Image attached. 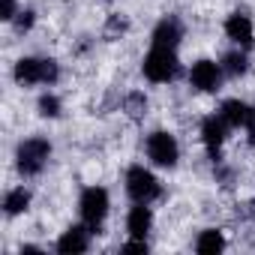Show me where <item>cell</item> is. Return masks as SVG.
<instances>
[{"mask_svg":"<svg viewBox=\"0 0 255 255\" xmlns=\"http://www.w3.org/2000/svg\"><path fill=\"white\" fill-rule=\"evenodd\" d=\"M15 81L21 87H30V84H54L60 69L54 60H42V57H21L15 63Z\"/></svg>","mask_w":255,"mask_h":255,"instance_id":"obj_1","label":"cell"},{"mask_svg":"<svg viewBox=\"0 0 255 255\" xmlns=\"http://www.w3.org/2000/svg\"><path fill=\"white\" fill-rule=\"evenodd\" d=\"M141 72H144V78L153 81V84L171 81V78L177 75V54H174V48H159V45H153L150 54H147L144 63H141Z\"/></svg>","mask_w":255,"mask_h":255,"instance_id":"obj_2","label":"cell"},{"mask_svg":"<svg viewBox=\"0 0 255 255\" xmlns=\"http://www.w3.org/2000/svg\"><path fill=\"white\" fill-rule=\"evenodd\" d=\"M48 156H51V144L45 138H27L15 150V165H18V171L24 177H33V174H39L45 168Z\"/></svg>","mask_w":255,"mask_h":255,"instance_id":"obj_3","label":"cell"},{"mask_svg":"<svg viewBox=\"0 0 255 255\" xmlns=\"http://www.w3.org/2000/svg\"><path fill=\"white\" fill-rule=\"evenodd\" d=\"M78 210H81V219L87 222V228L93 234H99L102 228V219L108 216V192L102 186H90L81 192V201H78Z\"/></svg>","mask_w":255,"mask_h":255,"instance_id":"obj_4","label":"cell"},{"mask_svg":"<svg viewBox=\"0 0 255 255\" xmlns=\"http://www.w3.org/2000/svg\"><path fill=\"white\" fill-rule=\"evenodd\" d=\"M126 192L135 204H150L153 198H159V180L144 165H132L126 171Z\"/></svg>","mask_w":255,"mask_h":255,"instance_id":"obj_5","label":"cell"},{"mask_svg":"<svg viewBox=\"0 0 255 255\" xmlns=\"http://www.w3.org/2000/svg\"><path fill=\"white\" fill-rule=\"evenodd\" d=\"M147 156L159 168H174L177 159H180V147H177V141H174L171 132H162L159 129V132H153L147 138Z\"/></svg>","mask_w":255,"mask_h":255,"instance_id":"obj_6","label":"cell"},{"mask_svg":"<svg viewBox=\"0 0 255 255\" xmlns=\"http://www.w3.org/2000/svg\"><path fill=\"white\" fill-rule=\"evenodd\" d=\"M219 81H222L219 63H213V60H195V63H192V69H189V84H192L195 90L213 93V90L219 87Z\"/></svg>","mask_w":255,"mask_h":255,"instance_id":"obj_7","label":"cell"},{"mask_svg":"<svg viewBox=\"0 0 255 255\" xmlns=\"http://www.w3.org/2000/svg\"><path fill=\"white\" fill-rule=\"evenodd\" d=\"M228 129H231V126L222 120V114H210V117L201 123V138H204V147H207V153H210L213 162L219 159V147H222Z\"/></svg>","mask_w":255,"mask_h":255,"instance_id":"obj_8","label":"cell"},{"mask_svg":"<svg viewBox=\"0 0 255 255\" xmlns=\"http://www.w3.org/2000/svg\"><path fill=\"white\" fill-rule=\"evenodd\" d=\"M225 33H228L231 42H237V45H243V48H249V45H252V36H255L252 21H249V15H243V12H231V15H228Z\"/></svg>","mask_w":255,"mask_h":255,"instance_id":"obj_9","label":"cell"},{"mask_svg":"<svg viewBox=\"0 0 255 255\" xmlns=\"http://www.w3.org/2000/svg\"><path fill=\"white\" fill-rule=\"evenodd\" d=\"M183 39V24L177 21V18H162L159 24H156V30H153V45H159V48H177V42Z\"/></svg>","mask_w":255,"mask_h":255,"instance_id":"obj_10","label":"cell"},{"mask_svg":"<svg viewBox=\"0 0 255 255\" xmlns=\"http://www.w3.org/2000/svg\"><path fill=\"white\" fill-rule=\"evenodd\" d=\"M87 246H90L87 228H81V225H72V228L63 231V237L57 240V252H60V255H78V252H84Z\"/></svg>","mask_w":255,"mask_h":255,"instance_id":"obj_11","label":"cell"},{"mask_svg":"<svg viewBox=\"0 0 255 255\" xmlns=\"http://www.w3.org/2000/svg\"><path fill=\"white\" fill-rule=\"evenodd\" d=\"M150 225H153V213H150V207L147 204H135L132 210H129V216H126V228H129V234L132 237H147V231H150Z\"/></svg>","mask_w":255,"mask_h":255,"instance_id":"obj_12","label":"cell"},{"mask_svg":"<svg viewBox=\"0 0 255 255\" xmlns=\"http://www.w3.org/2000/svg\"><path fill=\"white\" fill-rule=\"evenodd\" d=\"M222 120L231 126V129H237V126H246V117H249V105L240 102V99H225L222 108H219Z\"/></svg>","mask_w":255,"mask_h":255,"instance_id":"obj_13","label":"cell"},{"mask_svg":"<svg viewBox=\"0 0 255 255\" xmlns=\"http://www.w3.org/2000/svg\"><path fill=\"white\" fill-rule=\"evenodd\" d=\"M195 249H198L201 255L222 252V249H225V237H222V231H216V228H207V231H201V237L195 240Z\"/></svg>","mask_w":255,"mask_h":255,"instance_id":"obj_14","label":"cell"},{"mask_svg":"<svg viewBox=\"0 0 255 255\" xmlns=\"http://www.w3.org/2000/svg\"><path fill=\"white\" fill-rule=\"evenodd\" d=\"M27 204H30V192H27L24 186L9 189V192H6V198H3V207H6V213H9V216L24 213V210H27Z\"/></svg>","mask_w":255,"mask_h":255,"instance_id":"obj_15","label":"cell"},{"mask_svg":"<svg viewBox=\"0 0 255 255\" xmlns=\"http://www.w3.org/2000/svg\"><path fill=\"white\" fill-rule=\"evenodd\" d=\"M225 69L231 72V75H243L246 69H249V60H246V54H240V51H231V54H225Z\"/></svg>","mask_w":255,"mask_h":255,"instance_id":"obj_16","label":"cell"},{"mask_svg":"<svg viewBox=\"0 0 255 255\" xmlns=\"http://www.w3.org/2000/svg\"><path fill=\"white\" fill-rule=\"evenodd\" d=\"M39 114H42V117H57V114H60V99H57L54 93L39 96Z\"/></svg>","mask_w":255,"mask_h":255,"instance_id":"obj_17","label":"cell"},{"mask_svg":"<svg viewBox=\"0 0 255 255\" xmlns=\"http://www.w3.org/2000/svg\"><path fill=\"white\" fill-rule=\"evenodd\" d=\"M126 111H129L132 117H141V114L147 111V99H144L141 93H132L129 99H126Z\"/></svg>","mask_w":255,"mask_h":255,"instance_id":"obj_18","label":"cell"},{"mask_svg":"<svg viewBox=\"0 0 255 255\" xmlns=\"http://www.w3.org/2000/svg\"><path fill=\"white\" fill-rule=\"evenodd\" d=\"M33 27V12L30 9H24V12H18V21H15V30L18 33H24V30H30Z\"/></svg>","mask_w":255,"mask_h":255,"instance_id":"obj_19","label":"cell"},{"mask_svg":"<svg viewBox=\"0 0 255 255\" xmlns=\"http://www.w3.org/2000/svg\"><path fill=\"white\" fill-rule=\"evenodd\" d=\"M0 18H3V21L15 18V0H3V6H0Z\"/></svg>","mask_w":255,"mask_h":255,"instance_id":"obj_20","label":"cell"},{"mask_svg":"<svg viewBox=\"0 0 255 255\" xmlns=\"http://www.w3.org/2000/svg\"><path fill=\"white\" fill-rule=\"evenodd\" d=\"M123 252H147V243H144L141 237H135L132 243H126V246H123Z\"/></svg>","mask_w":255,"mask_h":255,"instance_id":"obj_21","label":"cell"},{"mask_svg":"<svg viewBox=\"0 0 255 255\" xmlns=\"http://www.w3.org/2000/svg\"><path fill=\"white\" fill-rule=\"evenodd\" d=\"M246 132H249V141L255 144V105L249 108V117H246Z\"/></svg>","mask_w":255,"mask_h":255,"instance_id":"obj_22","label":"cell"},{"mask_svg":"<svg viewBox=\"0 0 255 255\" xmlns=\"http://www.w3.org/2000/svg\"><path fill=\"white\" fill-rule=\"evenodd\" d=\"M108 30H111V33H114V30H126V21H123V18H117V15H114V18H111V21H108Z\"/></svg>","mask_w":255,"mask_h":255,"instance_id":"obj_23","label":"cell"}]
</instances>
